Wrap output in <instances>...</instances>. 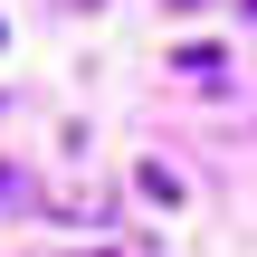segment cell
Listing matches in <instances>:
<instances>
[{
	"instance_id": "obj_1",
	"label": "cell",
	"mask_w": 257,
	"mask_h": 257,
	"mask_svg": "<svg viewBox=\"0 0 257 257\" xmlns=\"http://www.w3.org/2000/svg\"><path fill=\"white\" fill-rule=\"evenodd\" d=\"M172 76H191V86H219V76H229V57H219L210 38H191V48H172Z\"/></svg>"
},
{
	"instance_id": "obj_2",
	"label": "cell",
	"mask_w": 257,
	"mask_h": 257,
	"mask_svg": "<svg viewBox=\"0 0 257 257\" xmlns=\"http://www.w3.org/2000/svg\"><path fill=\"white\" fill-rule=\"evenodd\" d=\"M143 200H162V210H181V172H172V162H143Z\"/></svg>"
},
{
	"instance_id": "obj_3",
	"label": "cell",
	"mask_w": 257,
	"mask_h": 257,
	"mask_svg": "<svg viewBox=\"0 0 257 257\" xmlns=\"http://www.w3.org/2000/svg\"><path fill=\"white\" fill-rule=\"evenodd\" d=\"M10 210H29V172H19V162H0V219H10Z\"/></svg>"
},
{
	"instance_id": "obj_4",
	"label": "cell",
	"mask_w": 257,
	"mask_h": 257,
	"mask_svg": "<svg viewBox=\"0 0 257 257\" xmlns=\"http://www.w3.org/2000/svg\"><path fill=\"white\" fill-rule=\"evenodd\" d=\"M57 10H95V0H57Z\"/></svg>"
},
{
	"instance_id": "obj_5",
	"label": "cell",
	"mask_w": 257,
	"mask_h": 257,
	"mask_svg": "<svg viewBox=\"0 0 257 257\" xmlns=\"http://www.w3.org/2000/svg\"><path fill=\"white\" fill-rule=\"evenodd\" d=\"M248 19H257V0H248Z\"/></svg>"
}]
</instances>
